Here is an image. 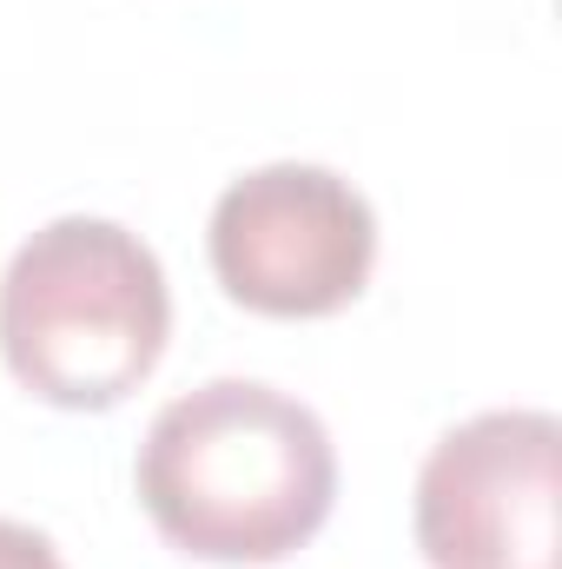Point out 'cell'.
Listing matches in <instances>:
<instances>
[{"label":"cell","mask_w":562,"mask_h":569,"mask_svg":"<svg viewBox=\"0 0 562 569\" xmlns=\"http://www.w3.org/2000/svg\"><path fill=\"white\" fill-rule=\"evenodd\" d=\"M411 530L430 569H556L562 425L550 411H483L443 430L418 470Z\"/></svg>","instance_id":"obj_4"},{"label":"cell","mask_w":562,"mask_h":569,"mask_svg":"<svg viewBox=\"0 0 562 569\" xmlns=\"http://www.w3.org/2000/svg\"><path fill=\"white\" fill-rule=\"evenodd\" d=\"M172 338V291L140 232L113 219L40 226L0 279V358L60 411H113Z\"/></svg>","instance_id":"obj_2"},{"label":"cell","mask_w":562,"mask_h":569,"mask_svg":"<svg viewBox=\"0 0 562 569\" xmlns=\"http://www.w3.org/2000/svg\"><path fill=\"white\" fill-rule=\"evenodd\" d=\"M133 477L152 530L199 563H284L338 503L324 418L259 378H212L172 398Z\"/></svg>","instance_id":"obj_1"},{"label":"cell","mask_w":562,"mask_h":569,"mask_svg":"<svg viewBox=\"0 0 562 569\" xmlns=\"http://www.w3.org/2000/svg\"><path fill=\"white\" fill-rule=\"evenodd\" d=\"M212 272L259 318H331L378 266V212L331 166H259L232 179L205 226Z\"/></svg>","instance_id":"obj_3"},{"label":"cell","mask_w":562,"mask_h":569,"mask_svg":"<svg viewBox=\"0 0 562 569\" xmlns=\"http://www.w3.org/2000/svg\"><path fill=\"white\" fill-rule=\"evenodd\" d=\"M0 569H67V563H60V550H53L33 523L0 517Z\"/></svg>","instance_id":"obj_5"}]
</instances>
